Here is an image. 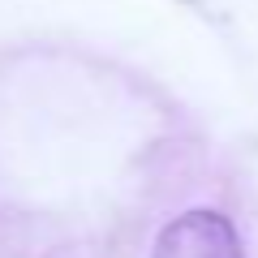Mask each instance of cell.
Here are the masks:
<instances>
[{
    "label": "cell",
    "mask_w": 258,
    "mask_h": 258,
    "mask_svg": "<svg viewBox=\"0 0 258 258\" xmlns=\"http://www.w3.org/2000/svg\"><path fill=\"white\" fill-rule=\"evenodd\" d=\"M151 258H245V249H241V237L228 215L198 207V211L176 215L159 232Z\"/></svg>",
    "instance_id": "obj_1"
}]
</instances>
